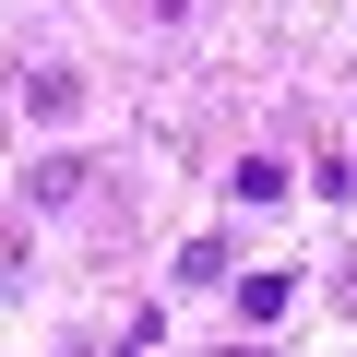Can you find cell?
<instances>
[{
  "instance_id": "3",
  "label": "cell",
  "mask_w": 357,
  "mask_h": 357,
  "mask_svg": "<svg viewBox=\"0 0 357 357\" xmlns=\"http://www.w3.org/2000/svg\"><path fill=\"white\" fill-rule=\"evenodd\" d=\"M286 298H298L286 274H250V286H238V321H286Z\"/></svg>"
},
{
  "instance_id": "2",
  "label": "cell",
  "mask_w": 357,
  "mask_h": 357,
  "mask_svg": "<svg viewBox=\"0 0 357 357\" xmlns=\"http://www.w3.org/2000/svg\"><path fill=\"white\" fill-rule=\"evenodd\" d=\"M72 96H84V84H72V72H60V60H48V72H24V107H36V119H60V107H72Z\"/></svg>"
},
{
  "instance_id": "1",
  "label": "cell",
  "mask_w": 357,
  "mask_h": 357,
  "mask_svg": "<svg viewBox=\"0 0 357 357\" xmlns=\"http://www.w3.org/2000/svg\"><path fill=\"white\" fill-rule=\"evenodd\" d=\"M84 191H96V155H48V167L24 178V203H36V215H48V203H84Z\"/></svg>"
},
{
  "instance_id": "4",
  "label": "cell",
  "mask_w": 357,
  "mask_h": 357,
  "mask_svg": "<svg viewBox=\"0 0 357 357\" xmlns=\"http://www.w3.org/2000/svg\"><path fill=\"white\" fill-rule=\"evenodd\" d=\"M238 203H286V167L274 155H238Z\"/></svg>"
}]
</instances>
